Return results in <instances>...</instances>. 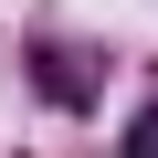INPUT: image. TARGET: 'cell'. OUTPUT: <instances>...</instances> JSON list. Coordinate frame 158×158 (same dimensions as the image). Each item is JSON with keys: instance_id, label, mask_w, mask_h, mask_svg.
<instances>
[{"instance_id": "6da1fadb", "label": "cell", "mask_w": 158, "mask_h": 158, "mask_svg": "<svg viewBox=\"0 0 158 158\" xmlns=\"http://www.w3.org/2000/svg\"><path fill=\"white\" fill-rule=\"evenodd\" d=\"M127 158H158V106H148V116L127 127Z\"/></svg>"}]
</instances>
